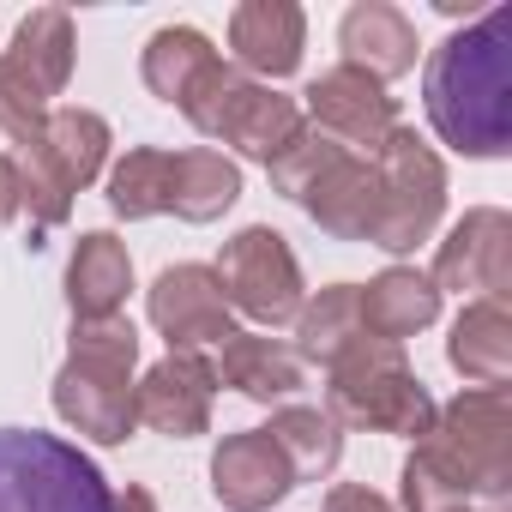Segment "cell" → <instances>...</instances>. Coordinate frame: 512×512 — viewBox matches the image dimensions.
<instances>
[{"mask_svg": "<svg viewBox=\"0 0 512 512\" xmlns=\"http://www.w3.org/2000/svg\"><path fill=\"white\" fill-rule=\"evenodd\" d=\"M181 109H187L211 139H229V145L266 157V163L302 133V115H296L290 97H272V91H260V85H247V79L229 73L223 61L193 85V97H187Z\"/></svg>", "mask_w": 512, "mask_h": 512, "instance_id": "obj_4", "label": "cell"}, {"mask_svg": "<svg viewBox=\"0 0 512 512\" xmlns=\"http://www.w3.org/2000/svg\"><path fill=\"white\" fill-rule=\"evenodd\" d=\"M458 512H470V506H458ZM488 512H500V506H488Z\"/></svg>", "mask_w": 512, "mask_h": 512, "instance_id": "obj_26", "label": "cell"}, {"mask_svg": "<svg viewBox=\"0 0 512 512\" xmlns=\"http://www.w3.org/2000/svg\"><path fill=\"white\" fill-rule=\"evenodd\" d=\"M0 512H121V494L79 446L0 428Z\"/></svg>", "mask_w": 512, "mask_h": 512, "instance_id": "obj_2", "label": "cell"}, {"mask_svg": "<svg viewBox=\"0 0 512 512\" xmlns=\"http://www.w3.org/2000/svg\"><path fill=\"white\" fill-rule=\"evenodd\" d=\"M326 512H386V500H374L368 488H338Z\"/></svg>", "mask_w": 512, "mask_h": 512, "instance_id": "obj_25", "label": "cell"}, {"mask_svg": "<svg viewBox=\"0 0 512 512\" xmlns=\"http://www.w3.org/2000/svg\"><path fill=\"white\" fill-rule=\"evenodd\" d=\"M428 115L458 151H476V157L506 151V133H512V7H494L470 31L440 43V55L428 61Z\"/></svg>", "mask_w": 512, "mask_h": 512, "instance_id": "obj_1", "label": "cell"}, {"mask_svg": "<svg viewBox=\"0 0 512 512\" xmlns=\"http://www.w3.org/2000/svg\"><path fill=\"white\" fill-rule=\"evenodd\" d=\"M344 49H350V67H362L368 79H392L416 67V31L398 7H356L344 19Z\"/></svg>", "mask_w": 512, "mask_h": 512, "instance_id": "obj_15", "label": "cell"}, {"mask_svg": "<svg viewBox=\"0 0 512 512\" xmlns=\"http://www.w3.org/2000/svg\"><path fill=\"white\" fill-rule=\"evenodd\" d=\"M272 440L284 446V458H290L296 476H326V470L338 464V428H332L320 410H290V416H278V422H272Z\"/></svg>", "mask_w": 512, "mask_h": 512, "instance_id": "obj_23", "label": "cell"}, {"mask_svg": "<svg viewBox=\"0 0 512 512\" xmlns=\"http://www.w3.org/2000/svg\"><path fill=\"white\" fill-rule=\"evenodd\" d=\"M356 344H368V332H362L356 290L344 284V290L320 296V308H308V320H302V356H314V362H344Z\"/></svg>", "mask_w": 512, "mask_h": 512, "instance_id": "obj_22", "label": "cell"}, {"mask_svg": "<svg viewBox=\"0 0 512 512\" xmlns=\"http://www.w3.org/2000/svg\"><path fill=\"white\" fill-rule=\"evenodd\" d=\"M440 193H446L440 163L410 133H392L380 145V229H374V241L392 253L416 247L440 217Z\"/></svg>", "mask_w": 512, "mask_h": 512, "instance_id": "obj_6", "label": "cell"}, {"mask_svg": "<svg viewBox=\"0 0 512 512\" xmlns=\"http://www.w3.org/2000/svg\"><path fill=\"white\" fill-rule=\"evenodd\" d=\"M434 278L452 290H488V302H500V290H506V217L500 211L464 217V229L440 253Z\"/></svg>", "mask_w": 512, "mask_h": 512, "instance_id": "obj_12", "label": "cell"}, {"mask_svg": "<svg viewBox=\"0 0 512 512\" xmlns=\"http://www.w3.org/2000/svg\"><path fill=\"white\" fill-rule=\"evenodd\" d=\"M211 476H217V494L229 506H241V512H260L284 488H296V470H290L284 446L272 440V428L266 434H235V440H223V452L211 458Z\"/></svg>", "mask_w": 512, "mask_h": 512, "instance_id": "obj_10", "label": "cell"}, {"mask_svg": "<svg viewBox=\"0 0 512 512\" xmlns=\"http://www.w3.org/2000/svg\"><path fill=\"white\" fill-rule=\"evenodd\" d=\"M338 380H332V404L350 416V422H368V428H386V434H428V392L410 380L398 344H356L344 362H332Z\"/></svg>", "mask_w": 512, "mask_h": 512, "instance_id": "obj_5", "label": "cell"}, {"mask_svg": "<svg viewBox=\"0 0 512 512\" xmlns=\"http://www.w3.org/2000/svg\"><path fill=\"white\" fill-rule=\"evenodd\" d=\"M133 326L127 320H91L85 332H73V362L61 374V416L79 422L85 434L97 440H127L133 428V392H127V374H133Z\"/></svg>", "mask_w": 512, "mask_h": 512, "instance_id": "obj_3", "label": "cell"}, {"mask_svg": "<svg viewBox=\"0 0 512 512\" xmlns=\"http://www.w3.org/2000/svg\"><path fill=\"white\" fill-rule=\"evenodd\" d=\"M241 193V175L235 163H223L217 151H181L169 157V187H163V211H181L193 223L217 217L223 205H235Z\"/></svg>", "mask_w": 512, "mask_h": 512, "instance_id": "obj_16", "label": "cell"}, {"mask_svg": "<svg viewBox=\"0 0 512 512\" xmlns=\"http://www.w3.org/2000/svg\"><path fill=\"white\" fill-rule=\"evenodd\" d=\"M308 109H314V127L332 145H368V151H380L398 133L392 127V97L362 67H332L326 79H314Z\"/></svg>", "mask_w": 512, "mask_h": 512, "instance_id": "obj_8", "label": "cell"}, {"mask_svg": "<svg viewBox=\"0 0 512 512\" xmlns=\"http://www.w3.org/2000/svg\"><path fill=\"white\" fill-rule=\"evenodd\" d=\"M229 43L253 73H290L302 61V13L284 7V0H253L229 19Z\"/></svg>", "mask_w": 512, "mask_h": 512, "instance_id": "obj_13", "label": "cell"}, {"mask_svg": "<svg viewBox=\"0 0 512 512\" xmlns=\"http://www.w3.org/2000/svg\"><path fill=\"white\" fill-rule=\"evenodd\" d=\"M506 308L500 302H476L458 332H452V362L476 380V386H500L506 380V362H512V344H506Z\"/></svg>", "mask_w": 512, "mask_h": 512, "instance_id": "obj_21", "label": "cell"}, {"mask_svg": "<svg viewBox=\"0 0 512 512\" xmlns=\"http://www.w3.org/2000/svg\"><path fill=\"white\" fill-rule=\"evenodd\" d=\"M217 290H229L223 302H241L253 320H290L302 308V278H296V260L278 229L235 235L217 266Z\"/></svg>", "mask_w": 512, "mask_h": 512, "instance_id": "obj_7", "label": "cell"}, {"mask_svg": "<svg viewBox=\"0 0 512 512\" xmlns=\"http://www.w3.org/2000/svg\"><path fill=\"white\" fill-rule=\"evenodd\" d=\"M223 380L241 386L247 398H290L302 386V368L290 350H278L272 338H247V332H229L223 338Z\"/></svg>", "mask_w": 512, "mask_h": 512, "instance_id": "obj_17", "label": "cell"}, {"mask_svg": "<svg viewBox=\"0 0 512 512\" xmlns=\"http://www.w3.org/2000/svg\"><path fill=\"white\" fill-rule=\"evenodd\" d=\"M43 97H55L67 85V67H73V31H67V13H31L13 37V55H7Z\"/></svg>", "mask_w": 512, "mask_h": 512, "instance_id": "obj_18", "label": "cell"}, {"mask_svg": "<svg viewBox=\"0 0 512 512\" xmlns=\"http://www.w3.org/2000/svg\"><path fill=\"white\" fill-rule=\"evenodd\" d=\"M211 380H217V374H211L199 356H169V362L145 380V392L133 398V416H145V422L163 428V434H193V428H205Z\"/></svg>", "mask_w": 512, "mask_h": 512, "instance_id": "obj_11", "label": "cell"}, {"mask_svg": "<svg viewBox=\"0 0 512 512\" xmlns=\"http://www.w3.org/2000/svg\"><path fill=\"white\" fill-rule=\"evenodd\" d=\"M356 308H362V332H368L374 344H398L404 332H416V326L434 320L440 290H434L428 278H416V272H386L380 284H368V290L356 296Z\"/></svg>", "mask_w": 512, "mask_h": 512, "instance_id": "obj_14", "label": "cell"}, {"mask_svg": "<svg viewBox=\"0 0 512 512\" xmlns=\"http://www.w3.org/2000/svg\"><path fill=\"white\" fill-rule=\"evenodd\" d=\"M151 320L169 332V344L181 356H193V344H223L229 338V302L217 290V272H205V266L163 272L151 290Z\"/></svg>", "mask_w": 512, "mask_h": 512, "instance_id": "obj_9", "label": "cell"}, {"mask_svg": "<svg viewBox=\"0 0 512 512\" xmlns=\"http://www.w3.org/2000/svg\"><path fill=\"white\" fill-rule=\"evenodd\" d=\"M211 67H217L211 43H205L199 31H187V25H181V31H157L151 49H145V79H151V91L169 97V103H187L193 85H199Z\"/></svg>", "mask_w": 512, "mask_h": 512, "instance_id": "obj_20", "label": "cell"}, {"mask_svg": "<svg viewBox=\"0 0 512 512\" xmlns=\"http://www.w3.org/2000/svg\"><path fill=\"white\" fill-rule=\"evenodd\" d=\"M127 290V253L115 235H85L73 253V308L85 320H109Z\"/></svg>", "mask_w": 512, "mask_h": 512, "instance_id": "obj_19", "label": "cell"}, {"mask_svg": "<svg viewBox=\"0 0 512 512\" xmlns=\"http://www.w3.org/2000/svg\"><path fill=\"white\" fill-rule=\"evenodd\" d=\"M19 205H25V175H19L7 157H0V223H7Z\"/></svg>", "mask_w": 512, "mask_h": 512, "instance_id": "obj_24", "label": "cell"}]
</instances>
